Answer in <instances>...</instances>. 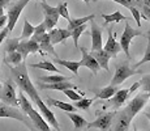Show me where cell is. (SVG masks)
Instances as JSON below:
<instances>
[{
    "label": "cell",
    "instance_id": "cell-1",
    "mask_svg": "<svg viewBox=\"0 0 150 131\" xmlns=\"http://www.w3.org/2000/svg\"><path fill=\"white\" fill-rule=\"evenodd\" d=\"M11 74H12V77H13L14 83L18 85L20 91L26 93L34 104H37L39 100H41V96L38 94L37 88L34 87V84L31 83L30 77H29V75H28L26 63L22 62V63H20L18 66L11 67Z\"/></svg>",
    "mask_w": 150,
    "mask_h": 131
},
{
    "label": "cell",
    "instance_id": "cell-2",
    "mask_svg": "<svg viewBox=\"0 0 150 131\" xmlns=\"http://www.w3.org/2000/svg\"><path fill=\"white\" fill-rule=\"evenodd\" d=\"M18 106L21 107L22 112L30 118V121L33 122L35 129H38L39 131H52L50 127V125L46 122V119L42 117L41 113H39L38 110L34 109L33 105L28 101L26 96L24 94L22 91H20V93H18Z\"/></svg>",
    "mask_w": 150,
    "mask_h": 131
},
{
    "label": "cell",
    "instance_id": "cell-3",
    "mask_svg": "<svg viewBox=\"0 0 150 131\" xmlns=\"http://www.w3.org/2000/svg\"><path fill=\"white\" fill-rule=\"evenodd\" d=\"M0 118L17 119V121L22 122L30 131H35V127H34L33 122L30 121V118H29L22 110L17 109L16 106H11V105H8V104L0 102Z\"/></svg>",
    "mask_w": 150,
    "mask_h": 131
},
{
    "label": "cell",
    "instance_id": "cell-4",
    "mask_svg": "<svg viewBox=\"0 0 150 131\" xmlns=\"http://www.w3.org/2000/svg\"><path fill=\"white\" fill-rule=\"evenodd\" d=\"M150 98V93L149 92H145V91H138V93L132 98L131 101L128 102L125 107H124V112L127 113L131 119H133L138 113L142 110V107L146 105V102L149 101Z\"/></svg>",
    "mask_w": 150,
    "mask_h": 131
},
{
    "label": "cell",
    "instance_id": "cell-5",
    "mask_svg": "<svg viewBox=\"0 0 150 131\" xmlns=\"http://www.w3.org/2000/svg\"><path fill=\"white\" fill-rule=\"evenodd\" d=\"M138 36H142V31L140 29H133L131 25H129L128 21H125V28H124V31L120 37V47L122 50L125 52L127 58L131 59V45H132V41H133L134 37H138Z\"/></svg>",
    "mask_w": 150,
    "mask_h": 131
},
{
    "label": "cell",
    "instance_id": "cell-6",
    "mask_svg": "<svg viewBox=\"0 0 150 131\" xmlns=\"http://www.w3.org/2000/svg\"><path fill=\"white\" fill-rule=\"evenodd\" d=\"M31 0H18L16 1L14 4H12L8 9V13H7V17H8V21H7V29L9 30V33L14 29L17 21H18L20 16H21L22 11L25 9V7L30 3Z\"/></svg>",
    "mask_w": 150,
    "mask_h": 131
},
{
    "label": "cell",
    "instance_id": "cell-7",
    "mask_svg": "<svg viewBox=\"0 0 150 131\" xmlns=\"http://www.w3.org/2000/svg\"><path fill=\"white\" fill-rule=\"evenodd\" d=\"M136 74H138V72L134 68H132L128 62H122L120 64L116 66V69H115V74L111 79L110 85H120V84H123L128 77L133 76V75H136Z\"/></svg>",
    "mask_w": 150,
    "mask_h": 131
},
{
    "label": "cell",
    "instance_id": "cell-8",
    "mask_svg": "<svg viewBox=\"0 0 150 131\" xmlns=\"http://www.w3.org/2000/svg\"><path fill=\"white\" fill-rule=\"evenodd\" d=\"M116 113H117L116 110H112V112H107L98 115L96 121L89 122L86 129H98L99 131H108L112 126V122H114Z\"/></svg>",
    "mask_w": 150,
    "mask_h": 131
},
{
    "label": "cell",
    "instance_id": "cell-9",
    "mask_svg": "<svg viewBox=\"0 0 150 131\" xmlns=\"http://www.w3.org/2000/svg\"><path fill=\"white\" fill-rule=\"evenodd\" d=\"M0 98L1 102L8 104L11 106H18V97L16 94V88L12 80H7L1 88V93H0Z\"/></svg>",
    "mask_w": 150,
    "mask_h": 131
},
{
    "label": "cell",
    "instance_id": "cell-10",
    "mask_svg": "<svg viewBox=\"0 0 150 131\" xmlns=\"http://www.w3.org/2000/svg\"><path fill=\"white\" fill-rule=\"evenodd\" d=\"M41 8L43 11V14H45V25H46V29L51 30V29L55 28V25L57 24L59 21V11H57V7H51L48 5L46 1L41 3Z\"/></svg>",
    "mask_w": 150,
    "mask_h": 131
},
{
    "label": "cell",
    "instance_id": "cell-11",
    "mask_svg": "<svg viewBox=\"0 0 150 131\" xmlns=\"http://www.w3.org/2000/svg\"><path fill=\"white\" fill-rule=\"evenodd\" d=\"M17 51H18L20 54L22 55V59H24V62L26 60V58H28L29 54H35V52H39V54L43 55V52L41 51V47H39L38 42L33 41L31 38L24 41V42H21V41H20L18 46H17Z\"/></svg>",
    "mask_w": 150,
    "mask_h": 131
},
{
    "label": "cell",
    "instance_id": "cell-12",
    "mask_svg": "<svg viewBox=\"0 0 150 131\" xmlns=\"http://www.w3.org/2000/svg\"><path fill=\"white\" fill-rule=\"evenodd\" d=\"M107 41H106V43L103 45V50L106 52H108L110 55H111V58H116L117 54H119L120 51H122V47H120L119 42L116 41V34H115L114 29H108L107 31Z\"/></svg>",
    "mask_w": 150,
    "mask_h": 131
},
{
    "label": "cell",
    "instance_id": "cell-13",
    "mask_svg": "<svg viewBox=\"0 0 150 131\" xmlns=\"http://www.w3.org/2000/svg\"><path fill=\"white\" fill-rule=\"evenodd\" d=\"M90 31H91V51L103 49L102 28H100L99 25H97V22L94 21V20L90 21Z\"/></svg>",
    "mask_w": 150,
    "mask_h": 131
},
{
    "label": "cell",
    "instance_id": "cell-14",
    "mask_svg": "<svg viewBox=\"0 0 150 131\" xmlns=\"http://www.w3.org/2000/svg\"><path fill=\"white\" fill-rule=\"evenodd\" d=\"M79 50L81 51V54H82L81 60H79L80 67H86V68H89L93 72V75H97L98 72H99L100 67L97 63V60L93 58V55H91L90 52H88V50H86L85 47H79Z\"/></svg>",
    "mask_w": 150,
    "mask_h": 131
},
{
    "label": "cell",
    "instance_id": "cell-15",
    "mask_svg": "<svg viewBox=\"0 0 150 131\" xmlns=\"http://www.w3.org/2000/svg\"><path fill=\"white\" fill-rule=\"evenodd\" d=\"M132 119L127 115V113L124 112V109L122 112L116 113V115H115L114 118V129L112 131H128V127L129 125H131Z\"/></svg>",
    "mask_w": 150,
    "mask_h": 131
},
{
    "label": "cell",
    "instance_id": "cell-16",
    "mask_svg": "<svg viewBox=\"0 0 150 131\" xmlns=\"http://www.w3.org/2000/svg\"><path fill=\"white\" fill-rule=\"evenodd\" d=\"M48 37H50V41L52 45L64 43V41L71 37V31H69L68 29L54 28V29H51V30H48Z\"/></svg>",
    "mask_w": 150,
    "mask_h": 131
},
{
    "label": "cell",
    "instance_id": "cell-17",
    "mask_svg": "<svg viewBox=\"0 0 150 131\" xmlns=\"http://www.w3.org/2000/svg\"><path fill=\"white\" fill-rule=\"evenodd\" d=\"M128 97H129V89H119L110 98V104L107 105H111L114 109H119V107H122V105L125 104Z\"/></svg>",
    "mask_w": 150,
    "mask_h": 131
},
{
    "label": "cell",
    "instance_id": "cell-18",
    "mask_svg": "<svg viewBox=\"0 0 150 131\" xmlns=\"http://www.w3.org/2000/svg\"><path fill=\"white\" fill-rule=\"evenodd\" d=\"M90 54L93 55V58L97 60V63L99 64L100 68H103L105 71H110V68H108V62H110V59H111V55H110L108 52H106L105 50H103V49H100V50L91 51Z\"/></svg>",
    "mask_w": 150,
    "mask_h": 131
},
{
    "label": "cell",
    "instance_id": "cell-19",
    "mask_svg": "<svg viewBox=\"0 0 150 131\" xmlns=\"http://www.w3.org/2000/svg\"><path fill=\"white\" fill-rule=\"evenodd\" d=\"M41 89H50V91H65V89H76V85L72 84L71 81H62V83H55V84H47L43 83L39 85Z\"/></svg>",
    "mask_w": 150,
    "mask_h": 131
},
{
    "label": "cell",
    "instance_id": "cell-20",
    "mask_svg": "<svg viewBox=\"0 0 150 131\" xmlns=\"http://www.w3.org/2000/svg\"><path fill=\"white\" fill-rule=\"evenodd\" d=\"M45 101H46V105H48V106H55V107H57V109H62V110H64V112H72V113H74L76 112V107L73 106L72 104H68V102H63V101H59V100H55V98L52 97H46L45 98Z\"/></svg>",
    "mask_w": 150,
    "mask_h": 131
},
{
    "label": "cell",
    "instance_id": "cell-21",
    "mask_svg": "<svg viewBox=\"0 0 150 131\" xmlns=\"http://www.w3.org/2000/svg\"><path fill=\"white\" fill-rule=\"evenodd\" d=\"M38 45H39V47H41V51L43 52V54H51V55H54L55 58H57V54L55 52L54 45L51 43L50 37H48V33H46L45 36L39 39Z\"/></svg>",
    "mask_w": 150,
    "mask_h": 131
},
{
    "label": "cell",
    "instance_id": "cell-22",
    "mask_svg": "<svg viewBox=\"0 0 150 131\" xmlns=\"http://www.w3.org/2000/svg\"><path fill=\"white\" fill-rule=\"evenodd\" d=\"M119 85H107L100 91H96V98H100V100H110L112 96L119 91Z\"/></svg>",
    "mask_w": 150,
    "mask_h": 131
},
{
    "label": "cell",
    "instance_id": "cell-23",
    "mask_svg": "<svg viewBox=\"0 0 150 131\" xmlns=\"http://www.w3.org/2000/svg\"><path fill=\"white\" fill-rule=\"evenodd\" d=\"M102 16V19L105 20L106 24H110V22H120V21H129V19L127 16H124V14L120 12V11H115L114 13H102L100 14Z\"/></svg>",
    "mask_w": 150,
    "mask_h": 131
},
{
    "label": "cell",
    "instance_id": "cell-24",
    "mask_svg": "<svg viewBox=\"0 0 150 131\" xmlns=\"http://www.w3.org/2000/svg\"><path fill=\"white\" fill-rule=\"evenodd\" d=\"M67 115L69 117V119L73 122L74 131L82 130V129H85V127L88 126V122H86V119L83 118V117H81L80 114H76V113H72V112H68Z\"/></svg>",
    "mask_w": 150,
    "mask_h": 131
},
{
    "label": "cell",
    "instance_id": "cell-25",
    "mask_svg": "<svg viewBox=\"0 0 150 131\" xmlns=\"http://www.w3.org/2000/svg\"><path fill=\"white\" fill-rule=\"evenodd\" d=\"M54 62L55 63H59V64L64 66L65 68H68L71 72H73V75L76 76L79 74V68H80V62H73V60H65L62 59V58H54Z\"/></svg>",
    "mask_w": 150,
    "mask_h": 131
},
{
    "label": "cell",
    "instance_id": "cell-26",
    "mask_svg": "<svg viewBox=\"0 0 150 131\" xmlns=\"http://www.w3.org/2000/svg\"><path fill=\"white\" fill-rule=\"evenodd\" d=\"M30 67L45 69V71H48V72H55V74H62V72L59 71V68H57V67L54 64V62H51V60H43V62H39V63H31Z\"/></svg>",
    "mask_w": 150,
    "mask_h": 131
},
{
    "label": "cell",
    "instance_id": "cell-27",
    "mask_svg": "<svg viewBox=\"0 0 150 131\" xmlns=\"http://www.w3.org/2000/svg\"><path fill=\"white\" fill-rule=\"evenodd\" d=\"M4 62L7 63V64H9V66H11V64L18 66L20 63L24 62V59H22V55L16 50V51H12V52H8V54H5Z\"/></svg>",
    "mask_w": 150,
    "mask_h": 131
},
{
    "label": "cell",
    "instance_id": "cell-28",
    "mask_svg": "<svg viewBox=\"0 0 150 131\" xmlns=\"http://www.w3.org/2000/svg\"><path fill=\"white\" fill-rule=\"evenodd\" d=\"M39 80L42 83H47V84H55V83H62V81H71V79L68 76H64V75H48V76H41Z\"/></svg>",
    "mask_w": 150,
    "mask_h": 131
},
{
    "label": "cell",
    "instance_id": "cell-29",
    "mask_svg": "<svg viewBox=\"0 0 150 131\" xmlns=\"http://www.w3.org/2000/svg\"><path fill=\"white\" fill-rule=\"evenodd\" d=\"M94 14H89V16H85V17H80V19H71L68 21V30H72V29L77 28V26L80 25H83L86 24L88 21H91V20H94Z\"/></svg>",
    "mask_w": 150,
    "mask_h": 131
},
{
    "label": "cell",
    "instance_id": "cell-30",
    "mask_svg": "<svg viewBox=\"0 0 150 131\" xmlns=\"http://www.w3.org/2000/svg\"><path fill=\"white\" fill-rule=\"evenodd\" d=\"M86 29H88V26H86V24H83V25H80V26H77V28L72 29V30H69L71 31V37L73 38V43H74V47L76 49H79V39Z\"/></svg>",
    "mask_w": 150,
    "mask_h": 131
},
{
    "label": "cell",
    "instance_id": "cell-31",
    "mask_svg": "<svg viewBox=\"0 0 150 131\" xmlns=\"http://www.w3.org/2000/svg\"><path fill=\"white\" fill-rule=\"evenodd\" d=\"M46 33H47V29H46L45 22H41L39 25L34 26V33H33V36H31L30 38L33 41H35V42H39V39H41Z\"/></svg>",
    "mask_w": 150,
    "mask_h": 131
},
{
    "label": "cell",
    "instance_id": "cell-32",
    "mask_svg": "<svg viewBox=\"0 0 150 131\" xmlns=\"http://www.w3.org/2000/svg\"><path fill=\"white\" fill-rule=\"evenodd\" d=\"M34 33V26L29 22L28 19H24V28H22V33L20 39H29Z\"/></svg>",
    "mask_w": 150,
    "mask_h": 131
},
{
    "label": "cell",
    "instance_id": "cell-33",
    "mask_svg": "<svg viewBox=\"0 0 150 131\" xmlns=\"http://www.w3.org/2000/svg\"><path fill=\"white\" fill-rule=\"evenodd\" d=\"M148 62H150V30L148 31V46H146L145 54H144L142 59H141L138 63H134V66L132 67V68H134V69H136L137 67H140V66L145 64V63H148Z\"/></svg>",
    "mask_w": 150,
    "mask_h": 131
},
{
    "label": "cell",
    "instance_id": "cell-34",
    "mask_svg": "<svg viewBox=\"0 0 150 131\" xmlns=\"http://www.w3.org/2000/svg\"><path fill=\"white\" fill-rule=\"evenodd\" d=\"M93 102H94V98H81V100H79V101H74L73 106L76 107V109L88 110Z\"/></svg>",
    "mask_w": 150,
    "mask_h": 131
},
{
    "label": "cell",
    "instance_id": "cell-35",
    "mask_svg": "<svg viewBox=\"0 0 150 131\" xmlns=\"http://www.w3.org/2000/svg\"><path fill=\"white\" fill-rule=\"evenodd\" d=\"M20 41H21L20 38H9V39H7V42H5V54L12 52V51H16Z\"/></svg>",
    "mask_w": 150,
    "mask_h": 131
},
{
    "label": "cell",
    "instance_id": "cell-36",
    "mask_svg": "<svg viewBox=\"0 0 150 131\" xmlns=\"http://www.w3.org/2000/svg\"><path fill=\"white\" fill-rule=\"evenodd\" d=\"M57 11H59V16H62L63 19L65 20H71V17H69V12H68V3L64 1V3H60L59 5H57Z\"/></svg>",
    "mask_w": 150,
    "mask_h": 131
},
{
    "label": "cell",
    "instance_id": "cell-37",
    "mask_svg": "<svg viewBox=\"0 0 150 131\" xmlns=\"http://www.w3.org/2000/svg\"><path fill=\"white\" fill-rule=\"evenodd\" d=\"M138 83H140V88H138L140 91H145L150 93V74L145 75Z\"/></svg>",
    "mask_w": 150,
    "mask_h": 131
},
{
    "label": "cell",
    "instance_id": "cell-38",
    "mask_svg": "<svg viewBox=\"0 0 150 131\" xmlns=\"http://www.w3.org/2000/svg\"><path fill=\"white\" fill-rule=\"evenodd\" d=\"M63 93H64L69 100H72V101H79V100L82 98V94H79L74 89H65V91H63Z\"/></svg>",
    "mask_w": 150,
    "mask_h": 131
},
{
    "label": "cell",
    "instance_id": "cell-39",
    "mask_svg": "<svg viewBox=\"0 0 150 131\" xmlns=\"http://www.w3.org/2000/svg\"><path fill=\"white\" fill-rule=\"evenodd\" d=\"M129 11H131V13H132V16H133V19H134V21H136L137 26L140 28L141 26V12H140V9H138L136 5H132V7L129 8Z\"/></svg>",
    "mask_w": 150,
    "mask_h": 131
},
{
    "label": "cell",
    "instance_id": "cell-40",
    "mask_svg": "<svg viewBox=\"0 0 150 131\" xmlns=\"http://www.w3.org/2000/svg\"><path fill=\"white\" fill-rule=\"evenodd\" d=\"M132 1L138 9H141L142 7H150V0H132Z\"/></svg>",
    "mask_w": 150,
    "mask_h": 131
},
{
    "label": "cell",
    "instance_id": "cell-41",
    "mask_svg": "<svg viewBox=\"0 0 150 131\" xmlns=\"http://www.w3.org/2000/svg\"><path fill=\"white\" fill-rule=\"evenodd\" d=\"M112 1H115V3H117V4H122L123 7H125V8H131L132 5H134V3L132 1V0H112Z\"/></svg>",
    "mask_w": 150,
    "mask_h": 131
},
{
    "label": "cell",
    "instance_id": "cell-42",
    "mask_svg": "<svg viewBox=\"0 0 150 131\" xmlns=\"http://www.w3.org/2000/svg\"><path fill=\"white\" fill-rule=\"evenodd\" d=\"M11 3V0H0V16L4 14V9L8 4Z\"/></svg>",
    "mask_w": 150,
    "mask_h": 131
},
{
    "label": "cell",
    "instance_id": "cell-43",
    "mask_svg": "<svg viewBox=\"0 0 150 131\" xmlns=\"http://www.w3.org/2000/svg\"><path fill=\"white\" fill-rule=\"evenodd\" d=\"M9 34V30H8L7 28L3 29V31H0V46H1V43L4 42V39L7 38V36Z\"/></svg>",
    "mask_w": 150,
    "mask_h": 131
},
{
    "label": "cell",
    "instance_id": "cell-44",
    "mask_svg": "<svg viewBox=\"0 0 150 131\" xmlns=\"http://www.w3.org/2000/svg\"><path fill=\"white\" fill-rule=\"evenodd\" d=\"M7 21H8L7 14H3V16H0V29H3L5 25H7Z\"/></svg>",
    "mask_w": 150,
    "mask_h": 131
},
{
    "label": "cell",
    "instance_id": "cell-45",
    "mask_svg": "<svg viewBox=\"0 0 150 131\" xmlns=\"http://www.w3.org/2000/svg\"><path fill=\"white\" fill-rule=\"evenodd\" d=\"M144 115H145V117H146V118H148L149 121H150V109L148 110V112H145V114H144Z\"/></svg>",
    "mask_w": 150,
    "mask_h": 131
},
{
    "label": "cell",
    "instance_id": "cell-46",
    "mask_svg": "<svg viewBox=\"0 0 150 131\" xmlns=\"http://www.w3.org/2000/svg\"><path fill=\"white\" fill-rule=\"evenodd\" d=\"M82 1H85L86 4H89V3H90V0H82Z\"/></svg>",
    "mask_w": 150,
    "mask_h": 131
},
{
    "label": "cell",
    "instance_id": "cell-47",
    "mask_svg": "<svg viewBox=\"0 0 150 131\" xmlns=\"http://www.w3.org/2000/svg\"><path fill=\"white\" fill-rule=\"evenodd\" d=\"M133 131H138V130H137V127H136V126H134V127H133Z\"/></svg>",
    "mask_w": 150,
    "mask_h": 131
},
{
    "label": "cell",
    "instance_id": "cell-48",
    "mask_svg": "<svg viewBox=\"0 0 150 131\" xmlns=\"http://www.w3.org/2000/svg\"><path fill=\"white\" fill-rule=\"evenodd\" d=\"M1 88H3V85H1V84H0V93H1Z\"/></svg>",
    "mask_w": 150,
    "mask_h": 131
},
{
    "label": "cell",
    "instance_id": "cell-49",
    "mask_svg": "<svg viewBox=\"0 0 150 131\" xmlns=\"http://www.w3.org/2000/svg\"><path fill=\"white\" fill-rule=\"evenodd\" d=\"M38 1H41V3H43V1H46V0H38Z\"/></svg>",
    "mask_w": 150,
    "mask_h": 131
}]
</instances>
